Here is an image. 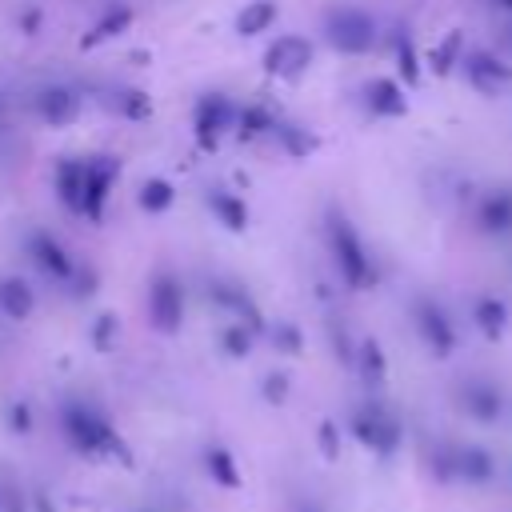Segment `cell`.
I'll use <instances>...</instances> for the list:
<instances>
[{"label":"cell","mask_w":512,"mask_h":512,"mask_svg":"<svg viewBox=\"0 0 512 512\" xmlns=\"http://www.w3.org/2000/svg\"><path fill=\"white\" fill-rule=\"evenodd\" d=\"M324 236H328V252H332V264H336L340 280L348 288H368L376 280V268H372V256H368L360 232L352 228V220L332 208L328 220H324Z\"/></svg>","instance_id":"6da1fadb"},{"label":"cell","mask_w":512,"mask_h":512,"mask_svg":"<svg viewBox=\"0 0 512 512\" xmlns=\"http://www.w3.org/2000/svg\"><path fill=\"white\" fill-rule=\"evenodd\" d=\"M236 116H240V104L228 92H220V88L200 92L192 104V144L200 152H216L224 144V136L236 132Z\"/></svg>","instance_id":"7a4b0ae2"},{"label":"cell","mask_w":512,"mask_h":512,"mask_svg":"<svg viewBox=\"0 0 512 512\" xmlns=\"http://www.w3.org/2000/svg\"><path fill=\"white\" fill-rule=\"evenodd\" d=\"M324 40L344 56H364L376 44V20L356 4H336L324 12Z\"/></svg>","instance_id":"3957f363"},{"label":"cell","mask_w":512,"mask_h":512,"mask_svg":"<svg viewBox=\"0 0 512 512\" xmlns=\"http://www.w3.org/2000/svg\"><path fill=\"white\" fill-rule=\"evenodd\" d=\"M24 252H28V260L48 276V280H56V284H72L76 280V272H80V260L68 252V244L64 240H56L48 228H32V232H24Z\"/></svg>","instance_id":"277c9868"},{"label":"cell","mask_w":512,"mask_h":512,"mask_svg":"<svg viewBox=\"0 0 512 512\" xmlns=\"http://www.w3.org/2000/svg\"><path fill=\"white\" fill-rule=\"evenodd\" d=\"M120 180V160L100 152V156H88V176H84V200H80V220L88 224H100L104 212H108V200H112V188Z\"/></svg>","instance_id":"5b68a950"},{"label":"cell","mask_w":512,"mask_h":512,"mask_svg":"<svg viewBox=\"0 0 512 512\" xmlns=\"http://www.w3.org/2000/svg\"><path fill=\"white\" fill-rule=\"evenodd\" d=\"M148 316L160 332H176L184 320V284L172 268H156L148 280Z\"/></svg>","instance_id":"8992f818"},{"label":"cell","mask_w":512,"mask_h":512,"mask_svg":"<svg viewBox=\"0 0 512 512\" xmlns=\"http://www.w3.org/2000/svg\"><path fill=\"white\" fill-rule=\"evenodd\" d=\"M308 64H312V40L308 36L288 32V36H276L264 48V72L276 76V80H296V76L308 72Z\"/></svg>","instance_id":"52a82bcc"},{"label":"cell","mask_w":512,"mask_h":512,"mask_svg":"<svg viewBox=\"0 0 512 512\" xmlns=\"http://www.w3.org/2000/svg\"><path fill=\"white\" fill-rule=\"evenodd\" d=\"M32 112L48 128H64L80 116V92L72 84H44V88L32 92Z\"/></svg>","instance_id":"ba28073f"},{"label":"cell","mask_w":512,"mask_h":512,"mask_svg":"<svg viewBox=\"0 0 512 512\" xmlns=\"http://www.w3.org/2000/svg\"><path fill=\"white\" fill-rule=\"evenodd\" d=\"M84 176H88V160H80V156H60L56 168H52V192H56L60 208L72 212V216H80Z\"/></svg>","instance_id":"9c48e42d"},{"label":"cell","mask_w":512,"mask_h":512,"mask_svg":"<svg viewBox=\"0 0 512 512\" xmlns=\"http://www.w3.org/2000/svg\"><path fill=\"white\" fill-rule=\"evenodd\" d=\"M204 204H208V212H212V220H216L220 228H228V232H236V236H240V232H248L252 212H248V200H244L240 192L212 184V188L204 192Z\"/></svg>","instance_id":"30bf717a"},{"label":"cell","mask_w":512,"mask_h":512,"mask_svg":"<svg viewBox=\"0 0 512 512\" xmlns=\"http://www.w3.org/2000/svg\"><path fill=\"white\" fill-rule=\"evenodd\" d=\"M132 20H136V12H132L128 4H108V8L88 24V32L80 36V48H96V44H108V40L124 36V32L132 28Z\"/></svg>","instance_id":"8fae6325"},{"label":"cell","mask_w":512,"mask_h":512,"mask_svg":"<svg viewBox=\"0 0 512 512\" xmlns=\"http://www.w3.org/2000/svg\"><path fill=\"white\" fill-rule=\"evenodd\" d=\"M364 108H368V116H400V112H404V92H400V84H396V80H384V76L368 80V84H364Z\"/></svg>","instance_id":"7c38bea8"},{"label":"cell","mask_w":512,"mask_h":512,"mask_svg":"<svg viewBox=\"0 0 512 512\" xmlns=\"http://www.w3.org/2000/svg\"><path fill=\"white\" fill-rule=\"evenodd\" d=\"M276 116H272V108L268 104H240V116H236V140L240 144H252V140H260V136H272L276 132Z\"/></svg>","instance_id":"4fadbf2b"},{"label":"cell","mask_w":512,"mask_h":512,"mask_svg":"<svg viewBox=\"0 0 512 512\" xmlns=\"http://www.w3.org/2000/svg\"><path fill=\"white\" fill-rule=\"evenodd\" d=\"M276 16H280V8H276V0H248L240 12H236V20H232V28H236V36H260V32H268L272 24H276Z\"/></svg>","instance_id":"5bb4252c"},{"label":"cell","mask_w":512,"mask_h":512,"mask_svg":"<svg viewBox=\"0 0 512 512\" xmlns=\"http://www.w3.org/2000/svg\"><path fill=\"white\" fill-rule=\"evenodd\" d=\"M32 308H36L32 284L20 280V276H0V312H4L8 320H24Z\"/></svg>","instance_id":"9a60e30c"},{"label":"cell","mask_w":512,"mask_h":512,"mask_svg":"<svg viewBox=\"0 0 512 512\" xmlns=\"http://www.w3.org/2000/svg\"><path fill=\"white\" fill-rule=\"evenodd\" d=\"M136 204H140L144 216H160V212H168V208L176 204V188H172V180H164V176H148V180L136 188Z\"/></svg>","instance_id":"2e32d148"},{"label":"cell","mask_w":512,"mask_h":512,"mask_svg":"<svg viewBox=\"0 0 512 512\" xmlns=\"http://www.w3.org/2000/svg\"><path fill=\"white\" fill-rule=\"evenodd\" d=\"M420 332H424V340L436 348V352H448L452 348V328H448V320L440 316V308H432V304H420Z\"/></svg>","instance_id":"e0dca14e"},{"label":"cell","mask_w":512,"mask_h":512,"mask_svg":"<svg viewBox=\"0 0 512 512\" xmlns=\"http://www.w3.org/2000/svg\"><path fill=\"white\" fill-rule=\"evenodd\" d=\"M272 136L280 140V148H284L288 156H308V152L316 148V136H312L304 124H296V120H280Z\"/></svg>","instance_id":"ac0fdd59"},{"label":"cell","mask_w":512,"mask_h":512,"mask_svg":"<svg viewBox=\"0 0 512 512\" xmlns=\"http://www.w3.org/2000/svg\"><path fill=\"white\" fill-rule=\"evenodd\" d=\"M456 472H460L464 480L484 484V480H492L496 464H492V456H488L484 448H460V452H456Z\"/></svg>","instance_id":"d6986e66"},{"label":"cell","mask_w":512,"mask_h":512,"mask_svg":"<svg viewBox=\"0 0 512 512\" xmlns=\"http://www.w3.org/2000/svg\"><path fill=\"white\" fill-rule=\"evenodd\" d=\"M464 404H468V412H472L476 420H496V412H500V396H496V388H488V384H468Z\"/></svg>","instance_id":"ffe728a7"},{"label":"cell","mask_w":512,"mask_h":512,"mask_svg":"<svg viewBox=\"0 0 512 512\" xmlns=\"http://www.w3.org/2000/svg\"><path fill=\"white\" fill-rule=\"evenodd\" d=\"M112 108H116L120 116H128V120H148V112H152V96H148L144 88H120L116 100H112Z\"/></svg>","instance_id":"44dd1931"},{"label":"cell","mask_w":512,"mask_h":512,"mask_svg":"<svg viewBox=\"0 0 512 512\" xmlns=\"http://www.w3.org/2000/svg\"><path fill=\"white\" fill-rule=\"evenodd\" d=\"M212 296H216V304H224V308H232V312H244V316L256 312L252 300H248V292H244L236 280H216V284H212Z\"/></svg>","instance_id":"7402d4cb"},{"label":"cell","mask_w":512,"mask_h":512,"mask_svg":"<svg viewBox=\"0 0 512 512\" xmlns=\"http://www.w3.org/2000/svg\"><path fill=\"white\" fill-rule=\"evenodd\" d=\"M76 296H88L92 288H96V268H88V264H80V272H76V280L68 284Z\"/></svg>","instance_id":"603a6c76"},{"label":"cell","mask_w":512,"mask_h":512,"mask_svg":"<svg viewBox=\"0 0 512 512\" xmlns=\"http://www.w3.org/2000/svg\"><path fill=\"white\" fill-rule=\"evenodd\" d=\"M480 324H484V332H488V336H496V332H500V324H504V312H500L496 304H484V308H480Z\"/></svg>","instance_id":"cb8c5ba5"},{"label":"cell","mask_w":512,"mask_h":512,"mask_svg":"<svg viewBox=\"0 0 512 512\" xmlns=\"http://www.w3.org/2000/svg\"><path fill=\"white\" fill-rule=\"evenodd\" d=\"M224 340H228L236 352H244V348H248V332H244V328H228V332H224Z\"/></svg>","instance_id":"d4e9b609"},{"label":"cell","mask_w":512,"mask_h":512,"mask_svg":"<svg viewBox=\"0 0 512 512\" xmlns=\"http://www.w3.org/2000/svg\"><path fill=\"white\" fill-rule=\"evenodd\" d=\"M20 24H24V32H28V36H36V32H40V12H24V16H20Z\"/></svg>","instance_id":"484cf974"},{"label":"cell","mask_w":512,"mask_h":512,"mask_svg":"<svg viewBox=\"0 0 512 512\" xmlns=\"http://www.w3.org/2000/svg\"><path fill=\"white\" fill-rule=\"evenodd\" d=\"M0 108H4V104H0Z\"/></svg>","instance_id":"4316f807"}]
</instances>
